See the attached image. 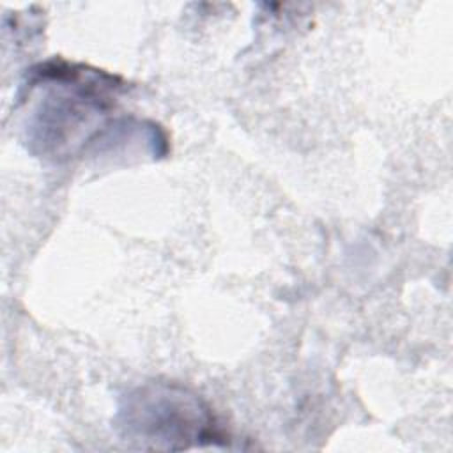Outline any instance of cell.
I'll list each match as a JSON object with an SVG mask.
<instances>
[{"instance_id":"1","label":"cell","mask_w":453,"mask_h":453,"mask_svg":"<svg viewBox=\"0 0 453 453\" xmlns=\"http://www.w3.org/2000/svg\"><path fill=\"white\" fill-rule=\"evenodd\" d=\"M117 430L138 449L180 451L228 439L212 409L175 382H147L129 391L119 405Z\"/></svg>"}]
</instances>
